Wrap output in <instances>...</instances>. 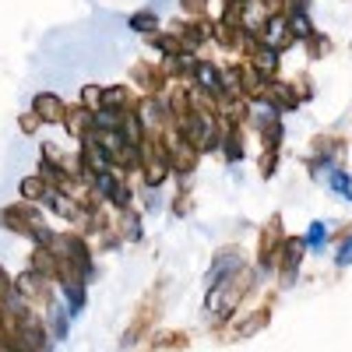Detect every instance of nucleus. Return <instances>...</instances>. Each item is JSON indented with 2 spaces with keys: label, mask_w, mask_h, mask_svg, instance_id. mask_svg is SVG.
<instances>
[{
  "label": "nucleus",
  "mask_w": 352,
  "mask_h": 352,
  "mask_svg": "<svg viewBox=\"0 0 352 352\" xmlns=\"http://www.w3.org/2000/svg\"><path fill=\"white\" fill-rule=\"evenodd\" d=\"M328 184H331V190H335V194H342L345 201H352V176H349V173H342V169H331Z\"/></svg>",
  "instance_id": "nucleus-2"
},
{
  "label": "nucleus",
  "mask_w": 352,
  "mask_h": 352,
  "mask_svg": "<svg viewBox=\"0 0 352 352\" xmlns=\"http://www.w3.org/2000/svg\"><path fill=\"white\" fill-rule=\"evenodd\" d=\"M32 113L39 116V120H64L67 116V109H64V102L56 99V96H36V106H32Z\"/></svg>",
  "instance_id": "nucleus-1"
},
{
  "label": "nucleus",
  "mask_w": 352,
  "mask_h": 352,
  "mask_svg": "<svg viewBox=\"0 0 352 352\" xmlns=\"http://www.w3.org/2000/svg\"><path fill=\"white\" fill-rule=\"evenodd\" d=\"M335 264H338V268H345V264H352V236L342 243V250L335 254Z\"/></svg>",
  "instance_id": "nucleus-6"
},
{
  "label": "nucleus",
  "mask_w": 352,
  "mask_h": 352,
  "mask_svg": "<svg viewBox=\"0 0 352 352\" xmlns=\"http://www.w3.org/2000/svg\"><path fill=\"white\" fill-rule=\"evenodd\" d=\"M184 8H187V11H190V8L201 11V8H204V0H184Z\"/></svg>",
  "instance_id": "nucleus-7"
},
{
  "label": "nucleus",
  "mask_w": 352,
  "mask_h": 352,
  "mask_svg": "<svg viewBox=\"0 0 352 352\" xmlns=\"http://www.w3.org/2000/svg\"><path fill=\"white\" fill-rule=\"evenodd\" d=\"M131 28H138V32H152V28H155V18H152L148 11H141V14L131 18Z\"/></svg>",
  "instance_id": "nucleus-4"
},
{
  "label": "nucleus",
  "mask_w": 352,
  "mask_h": 352,
  "mask_svg": "<svg viewBox=\"0 0 352 352\" xmlns=\"http://www.w3.org/2000/svg\"><path fill=\"white\" fill-rule=\"evenodd\" d=\"M21 190H25L28 197H39V194H43V190H50V187L39 180V176H32V180H25V184H21Z\"/></svg>",
  "instance_id": "nucleus-5"
},
{
  "label": "nucleus",
  "mask_w": 352,
  "mask_h": 352,
  "mask_svg": "<svg viewBox=\"0 0 352 352\" xmlns=\"http://www.w3.org/2000/svg\"><path fill=\"white\" fill-rule=\"evenodd\" d=\"M324 236H328V232H324V222H314V226L307 229V240H303V243H307L310 250H320V247H324Z\"/></svg>",
  "instance_id": "nucleus-3"
}]
</instances>
